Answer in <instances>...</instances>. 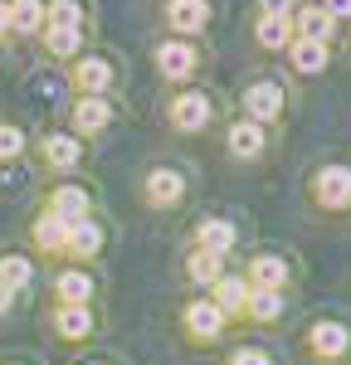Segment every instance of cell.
Returning <instances> with one entry per match:
<instances>
[{
	"label": "cell",
	"instance_id": "obj_1",
	"mask_svg": "<svg viewBox=\"0 0 351 365\" xmlns=\"http://www.w3.org/2000/svg\"><path fill=\"white\" fill-rule=\"evenodd\" d=\"M151 63H156V73H161L166 83L180 88V83H190V78L200 73V44L166 34V39H156V44H151Z\"/></svg>",
	"mask_w": 351,
	"mask_h": 365
},
{
	"label": "cell",
	"instance_id": "obj_2",
	"mask_svg": "<svg viewBox=\"0 0 351 365\" xmlns=\"http://www.w3.org/2000/svg\"><path fill=\"white\" fill-rule=\"evenodd\" d=\"M166 122H171L176 132H205V127L215 122V98H210L205 88L180 83L171 93V103H166Z\"/></svg>",
	"mask_w": 351,
	"mask_h": 365
},
{
	"label": "cell",
	"instance_id": "obj_3",
	"mask_svg": "<svg viewBox=\"0 0 351 365\" xmlns=\"http://www.w3.org/2000/svg\"><path fill=\"white\" fill-rule=\"evenodd\" d=\"M117 68L108 54H98V49H83V54L68 63V83L78 98H108V88H113Z\"/></svg>",
	"mask_w": 351,
	"mask_h": 365
},
{
	"label": "cell",
	"instance_id": "obj_4",
	"mask_svg": "<svg viewBox=\"0 0 351 365\" xmlns=\"http://www.w3.org/2000/svg\"><path fill=\"white\" fill-rule=\"evenodd\" d=\"M239 108H244L249 122H273V117H283V108H288V93H283L278 78H259V83L244 88Z\"/></svg>",
	"mask_w": 351,
	"mask_h": 365
},
{
	"label": "cell",
	"instance_id": "obj_5",
	"mask_svg": "<svg viewBox=\"0 0 351 365\" xmlns=\"http://www.w3.org/2000/svg\"><path fill=\"white\" fill-rule=\"evenodd\" d=\"M210 20H215L210 0H166V29H171L176 39H195Z\"/></svg>",
	"mask_w": 351,
	"mask_h": 365
},
{
	"label": "cell",
	"instance_id": "obj_6",
	"mask_svg": "<svg viewBox=\"0 0 351 365\" xmlns=\"http://www.w3.org/2000/svg\"><path fill=\"white\" fill-rule=\"evenodd\" d=\"M108 122H113V98H73V108H68L73 137H98Z\"/></svg>",
	"mask_w": 351,
	"mask_h": 365
},
{
	"label": "cell",
	"instance_id": "obj_7",
	"mask_svg": "<svg viewBox=\"0 0 351 365\" xmlns=\"http://www.w3.org/2000/svg\"><path fill=\"white\" fill-rule=\"evenodd\" d=\"M312 195L322 210H347L351 205V166H322L312 175Z\"/></svg>",
	"mask_w": 351,
	"mask_h": 365
},
{
	"label": "cell",
	"instance_id": "obj_8",
	"mask_svg": "<svg viewBox=\"0 0 351 365\" xmlns=\"http://www.w3.org/2000/svg\"><path fill=\"white\" fill-rule=\"evenodd\" d=\"M142 190H146V205H156V210H176V205L185 200V175L171 170V166H156V170H146Z\"/></svg>",
	"mask_w": 351,
	"mask_h": 365
},
{
	"label": "cell",
	"instance_id": "obj_9",
	"mask_svg": "<svg viewBox=\"0 0 351 365\" xmlns=\"http://www.w3.org/2000/svg\"><path fill=\"white\" fill-rule=\"evenodd\" d=\"M44 210L58 215L63 225H78V220H93V195H88L83 185H54Z\"/></svg>",
	"mask_w": 351,
	"mask_h": 365
},
{
	"label": "cell",
	"instance_id": "obj_10",
	"mask_svg": "<svg viewBox=\"0 0 351 365\" xmlns=\"http://www.w3.org/2000/svg\"><path fill=\"white\" fill-rule=\"evenodd\" d=\"M225 146H230L234 161H254V156H263V146H268V132H263V122L239 117V122H230V132H225Z\"/></svg>",
	"mask_w": 351,
	"mask_h": 365
},
{
	"label": "cell",
	"instance_id": "obj_11",
	"mask_svg": "<svg viewBox=\"0 0 351 365\" xmlns=\"http://www.w3.org/2000/svg\"><path fill=\"white\" fill-rule=\"evenodd\" d=\"M39 156H44L54 170H73L78 161H83V137H73V132H44Z\"/></svg>",
	"mask_w": 351,
	"mask_h": 365
},
{
	"label": "cell",
	"instance_id": "obj_12",
	"mask_svg": "<svg viewBox=\"0 0 351 365\" xmlns=\"http://www.w3.org/2000/svg\"><path fill=\"white\" fill-rule=\"evenodd\" d=\"M185 331H190V341H215L225 331V312L215 307L210 297H195V302L185 307Z\"/></svg>",
	"mask_w": 351,
	"mask_h": 365
},
{
	"label": "cell",
	"instance_id": "obj_13",
	"mask_svg": "<svg viewBox=\"0 0 351 365\" xmlns=\"http://www.w3.org/2000/svg\"><path fill=\"white\" fill-rule=\"evenodd\" d=\"M292 34H297V39H322V44H332L337 20H332L322 5H297V10H292Z\"/></svg>",
	"mask_w": 351,
	"mask_h": 365
},
{
	"label": "cell",
	"instance_id": "obj_14",
	"mask_svg": "<svg viewBox=\"0 0 351 365\" xmlns=\"http://www.w3.org/2000/svg\"><path fill=\"white\" fill-rule=\"evenodd\" d=\"M307 346H312V356H322V361H337V356H347L351 331L342 322H317V327L307 331Z\"/></svg>",
	"mask_w": 351,
	"mask_h": 365
},
{
	"label": "cell",
	"instance_id": "obj_15",
	"mask_svg": "<svg viewBox=\"0 0 351 365\" xmlns=\"http://www.w3.org/2000/svg\"><path fill=\"white\" fill-rule=\"evenodd\" d=\"M5 15H10V34L20 39L44 34V0H5Z\"/></svg>",
	"mask_w": 351,
	"mask_h": 365
},
{
	"label": "cell",
	"instance_id": "obj_16",
	"mask_svg": "<svg viewBox=\"0 0 351 365\" xmlns=\"http://www.w3.org/2000/svg\"><path fill=\"white\" fill-rule=\"evenodd\" d=\"M288 63L297 68V73H322V68L332 63V44H322V39H297V34H292Z\"/></svg>",
	"mask_w": 351,
	"mask_h": 365
},
{
	"label": "cell",
	"instance_id": "obj_17",
	"mask_svg": "<svg viewBox=\"0 0 351 365\" xmlns=\"http://www.w3.org/2000/svg\"><path fill=\"white\" fill-rule=\"evenodd\" d=\"M93 15H88L83 0H44V29H88Z\"/></svg>",
	"mask_w": 351,
	"mask_h": 365
},
{
	"label": "cell",
	"instance_id": "obj_18",
	"mask_svg": "<svg viewBox=\"0 0 351 365\" xmlns=\"http://www.w3.org/2000/svg\"><path fill=\"white\" fill-rule=\"evenodd\" d=\"M39 39H44V54L58 63H73L88 49V29H44Z\"/></svg>",
	"mask_w": 351,
	"mask_h": 365
},
{
	"label": "cell",
	"instance_id": "obj_19",
	"mask_svg": "<svg viewBox=\"0 0 351 365\" xmlns=\"http://www.w3.org/2000/svg\"><path fill=\"white\" fill-rule=\"evenodd\" d=\"M54 292H58V307H88L93 302V278L83 268H63L54 278Z\"/></svg>",
	"mask_w": 351,
	"mask_h": 365
},
{
	"label": "cell",
	"instance_id": "obj_20",
	"mask_svg": "<svg viewBox=\"0 0 351 365\" xmlns=\"http://www.w3.org/2000/svg\"><path fill=\"white\" fill-rule=\"evenodd\" d=\"M68 229L73 225H63L58 215H49V210H39V220H34V249H44V253H63L68 249Z\"/></svg>",
	"mask_w": 351,
	"mask_h": 365
},
{
	"label": "cell",
	"instance_id": "obj_21",
	"mask_svg": "<svg viewBox=\"0 0 351 365\" xmlns=\"http://www.w3.org/2000/svg\"><path fill=\"white\" fill-rule=\"evenodd\" d=\"M234 239H239V229H234L230 220H200V229H195V249L220 253V258L234 249Z\"/></svg>",
	"mask_w": 351,
	"mask_h": 365
},
{
	"label": "cell",
	"instance_id": "obj_22",
	"mask_svg": "<svg viewBox=\"0 0 351 365\" xmlns=\"http://www.w3.org/2000/svg\"><path fill=\"white\" fill-rule=\"evenodd\" d=\"M249 287H273V292H283V282H288V263L278 258V253H259L254 263H249Z\"/></svg>",
	"mask_w": 351,
	"mask_h": 365
},
{
	"label": "cell",
	"instance_id": "obj_23",
	"mask_svg": "<svg viewBox=\"0 0 351 365\" xmlns=\"http://www.w3.org/2000/svg\"><path fill=\"white\" fill-rule=\"evenodd\" d=\"M210 292H215L210 302L225 312V322H230V317H244V302H249V282H244V278H230V273H225Z\"/></svg>",
	"mask_w": 351,
	"mask_h": 365
},
{
	"label": "cell",
	"instance_id": "obj_24",
	"mask_svg": "<svg viewBox=\"0 0 351 365\" xmlns=\"http://www.w3.org/2000/svg\"><path fill=\"white\" fill-rule=\"evenodd\" d=\"M254 39L263 49H288L292 44V20L288 15H259L254 20Z\"/></svg>",
	"mask_w": 351,
	"mask_h": 365
},
{
	"label": "cell",
	"instance_id": "obj_25",
	"mask_svg": "<svg viewBox=\"0 0 351 365\" xmlns=\"http://www.w3.org/2000/svg\"><path fill=\"white\" fill-rule=\"evenodd\" d=\"M103 249V225L98 220H78V225L68 229V258H93V253Z\"/></svg>",
	"mask_w": 351,
	"mask_h": 365
},
{
	"label": "cell",
	"instance_id": "obj_26",
	"mask_svg": "<svg viewBox=\"0 0 351 365\" xmlns=\"http://www.w3.org/2000/svg\"><path fill=\"white\" fill-rule=\"evenodd\" d=\"M185 273H190V282H200V287H215V282L225 278V258L220 253H205V249H190Z\"/></svg>",
	"mask_w": 351,
	"mask_h": 365
},
{
	"label": "cell",
	"instance_id": "obj_27",
	"mask_svg": "<svg viewBox=\"0 0 351 365\" xmlns=\"http://www.w3.org/2000/svg\"><path fill=\"white\" fill-rule=\"evenodd\" d=\"M54 331L63 341H83L88 331H93V312L88 307H58L54 312Z\"/></svg>",
	"mask_w": 351,
	"mask_h": 365
},
{
	"label": "cell",
	"instance_id": "obj_28",
	"mask_svg": "<svg viewBox=\"0 0 351 365\" xmlns=\"http://www.w3.org/2000/svg\"><path fill=\"white\" fill-rule=\"evenodd\" d=\"M244 312L254 317V322H273L278 312H283V292H273V287H249V302Z\"/></svg>",
	"mask_w": 351,
	"mask_h": 365
},
{
	"label": "cell",
	"instance_id": "obj_29",
	"mask_svg": "<svg viewBox=\"0 0 351 365\" xmlns=\"http://www.w3.org/2000/svg\"><path fill=\"white\" fill-rule=\"evenodd\" d=\"M29 278H34V263H29L25 253H5V258H0V282H5L10 292H20Z\"/></svg>",
	"mask_w": 351,
	"mask_h": 365
},
{
	"label": "cell",
	"instance_id": "obj_30",
	"mask_svg": "<svg viewBox=\"0 0 351 365\" xmlns=\"http://www.w3.org/2000/svg\"><path fill=\"white\" fill-rule=\"evenodd\" d=\"M20 151H25V132L10 127V122H0V161H15Z\"/></svg>",
	"mask_w": 351,
	"mask_h": 365
},
{
	"label": "cell",
	"instance_id": "obj_31",
	"mask_svg": "<svg viewBox=\"0 0 351 365\" xmlns=\"http://www.w3.org/2000/svg\"><path fill=\"white\" fill-rule=\"evenodd\" d=\"M230 365H273V361L263 356L259 346H239V351H234V356H230Z\"/></svg>",
	"mask_w": 351,
	"mask_h": 365
},
{
	"label": "cell",
	"instance_id": "obj_32",
	"mask_svg": "<svg viewBox=\"0 0 351 365\" xmlns=\"http://www.w3.org/2000/svg\"><path fill=\"white\" fill-rule=\"evenodd\" d=\"M297 5H302V0H259V15H288L292 20Z\"/></svg>",
	"mask_w": 351,
	"mask_h": 365
},
{
	"label": "cell",
	"instance_id": "obj_33",
	"mask_svg": "<svg viewBox=\"0 0 351 365\" xmlns=\"http://www.w3.org/2000/svg\"><path fill=\"white\" fill-rule=\"evenodd\" d=\"M317 5L332 15V20H351V0H317Z\"/></svg>",
	"mask_w": 351,
	"mask_h": 365
},
{
	"label": "cell",
	"instance_id": "obj_34",
	"mask_svg": "<svg viewBox=\"0 0 351 365\" xmlns=\"http://www.w3.org/2000/svg\"><path fill=\"white\" fill-rule=\"evenodd\" d=\"M10 307H15V292H10V287L0 282V312H10Z\"/></svg>",
	"mask_w": 351,
	"mask_h": 365
},
{
	"label": "cell",
	"instance_id": "obj_35",
	"mask_svg": "<svg viewBox=\"0 0 351 365\" xmlns=\"http://www.w3.org/2000/svg\"><path fill=\"white\" fill-rule=\"evenodd\" d=\"M10 34V15H5V0H0V39Z\"/></svg>",
	"mask_w": 351,
	"mask_h": 365
}]
</instances>
